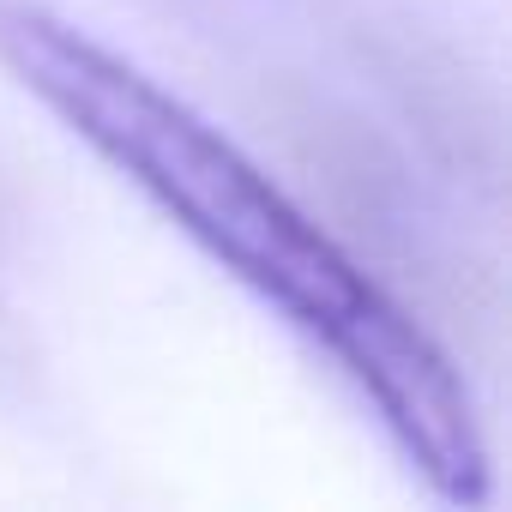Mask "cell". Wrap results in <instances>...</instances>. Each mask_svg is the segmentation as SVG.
<instances>
[{"label": "cell", "mask_w": 512, "mask_h": 512, "mask_svg": "<svg viewBox=\"0 0 512 512\" xmlns=\"http://www.w3.org/2000/svg\"><path fill=\"white\" fill-rule=\"evenodd\" d=\"M0 73L133 181L205 260L314 338L434 500H488L482 422L440 338L223 127L37 0H0Z\"/></svg>", "instance_id": "1"}]
</instances>
